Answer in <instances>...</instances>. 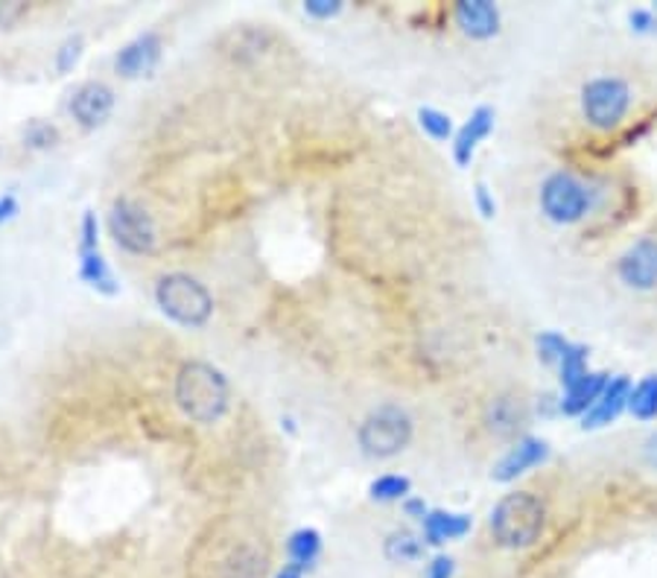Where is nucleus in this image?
<instances>
[{"label": "nucleus", "instance_id": "obj_1", "mask_svg": "<svg viewBox=\"0 0 657 578\" xmlns=\"http://www.w3.org/2000/svg\"><path fill=\"white\" fill-rule=\"evenodd\" d=\"M176 403L197 424H214L228 410V380L207 363H185L176 377Z\"/></svg>", "mask_w": 657, "mask_h": 578}, {"label": "nucleus", "instance_id": "obj_2", "mask_svg": "<svg viewBox=\"0 0 657 578\" xmlns=\"http://www.w3.org/2000/svg\"><path fill=\"white\" fill-rule=\"evenodd\" d=\"M491 535L506 550H526L544 535L546 508L532 491H511L491 508Z\"/></svg>", "mask_w": 657, "mask_h": 578}, {"label": "nucleus", "instance_id": "obj_3", "mask_svg": "<svg viewBox=\"0 0 657 578\" xmlns=\"http://www.w3.org/2000/svg\"><path fill=\"white\" fill-rule=\"evenodd\" d=\"M413 436V415L397 403H383V406L371 410L357 429L359 450L368 458H392L397 453H404Z\"/></svg>", "mask_w": 657, "mask_h": 578}, {"label": "nucleus", "instance_id": "obj_4", "mask_svg": "<svg viewBox=\"0 0 657 578\" xmlns=\"http://www.w3.org/2000/svg\"><path fill=\"white\" fill-rule=\"evenodd\" d=\"M538 202L541 214L553 225H579L593 211V190L570 169H555L544 178Z\"/></svg>", "mask_w": 657, "mask_h": 578}, {"label": "nucleus", "instance_id": "obj_5", "mask_svg": "<svg viewBox=\"0 0 657 578\" xmlns=\"http://www.w3.org/2000/svg\"><path fill=\"white\" fill-rule=\"evenodd\" d=\"M631 103H634L631 85L622 76H593L579 93L584 123L596 131H614L622 126L631 112Z\"/></svg>", "mask_w": 657, "mask_h": 578}, {"label": "nucleus", "instance_id": "obj_6", "mask_svg": "<svg viewBox=\"0 0 657 578\" xmlns=\"http://www.w3.org/2000/svg\"><path fill=\"white\" fill-rule=\"evenodd\" d=\"M155 301L176 325L202 327L214 313V299L197 278L185 272H169L155 287Z\"/></svg>", "mask_w": 657, "mask_h": 578}, {"label": "nucleus", "instance_id": "obj_7", "mask_svg": "<svg viewBox=\"0 0 657 578\" xmlns=\"http://www.w3.org/2000/svg\"><path fill=\"white\" fill-rule=\"evenodd\" d=\"M109 228H112L114 243L131 254L155 252V223L141 205H135L129 199L114 202L109 214Z\"/></svg>", "mask_w": 657, "mask_h": 578}, {"label": "nucleus", "instance_id": "obj_8", "mask_svg": "<svg viewBox=\"0 0 657 578\" xmlns=\"http://www.w3.org/2000/svg\"><path fill=\"white\" fill-rule=\"evenodd\" d=\"M482 420H485V429H489L494 439L517 441L523 439L526 427L532 424V410H529V403H526L520 394L503 392L494 394V398L485 403Z\"/></svg>", "mask_w": 657, "mask_h": 578}, {"label": "nucleus", "instance_id": "obj_9", "mask_svg": "<svg viewBox=\"0 0 657 578\" xmlns=\"http://www.w3.org/2000/svg\"><path fill=\"white\" fill-rule=\"evenodd\" d=\"M617 275L634 292H652L657 289V240L655 237H640L631 243L617 261Z\"/></svg>", "mask_w": 657, "mask_h": 578}, {"label": "nucleus", "instance_id": "obj_10", "mask_svg": "<svg viewBox=\"0 0 657 578\" xmlns=\"http://www.w3.org/2000/svg\"><path fill=\"white\" fill-rule=\"evenodd\" d=\"M553 456V448H549V441L538 439V436H523V439H517L511 448L503 453L494 470H491V479L494 482H515L517 476L529 474V470H535L546 462V458Z\"/></svg>", "mask_w": 657, "mask_h": 578}, {"label": "nucleus", "instance_id": "obj_11", "mask_svg": "<svg viewBox=\"0 0 657 578\" xmlns=\"http://www.w3.org/2000/svg\"><path fill=\"white\" fill-rule=\"evenodd\" d=\"M114 109V93L103 83H85L76 88L74 100H71V112L85 129H97L109 121Z\"/></svg>", "mask_w": 657, "mask_h": 578}, {"label": "nucleus", "instance_id": "obj_12", "mask_svg": "<svg viewBox=\"0 0 657 578\" xmlns=\"http://www.w3.org/2000/svg\"><path fill=\"white\" fill-rule=\"evenodd\" d=\"M494 123H497V112H494L491 105H479L477 112L462 123V129L453 135V159H456L459 167H470L473 152H477L479 143L494 131Z\"/></svg>", "mask_w": 657, "mask_h": 578}, {"label": "nucleus", "instance_id": "obj_13", "mask_svg": "<svg viewBox=\"0 0 657 578\" xmlns=\"http://www.w3.org/2000/svg\"><path fill=\"white\" fill-rule=\"evenodd\" d=\"M631 386H634V382H631L626 374H620V377H610V382L605 386V392H602L599 401L593 403V410L582 418V427L602 429L620 418L622 412H629Z\"/></svg>", "mask_w": 657, "mask_h": 578}, {"label": "nucleus", "instance_id": "obj_14", "mask_svg": "<svg viewBox=\"0 0 657 578\" xmlns=\"http://www.w3.org/2000/svg\"><path fill=\"white\" fill-rule=\"evenodd\" d=\"M453 18L459 24L465 36L485 41L500 33V10L489 0H462L453 10Z\"/></svg>", "mask_w": 657, "mask_h": 578}, {"label": "nucleus", "instance_id": "obj_15", "mask_svg": "<svg viewBox=\"0 0 657 578\" xmlns=\"http://www.w3.org/2000/svg\"><path fill=\"white\" fill-rule=\"evenodd\" d=\"M608 382L610 377L605 372H587L582 380L573 382L570 389H564L561 398H558V412L567 418H584L593 410V403L599 401Z\"/></svg>", "mask_w": 657, "mask_h": 578}, {"label": "nucleus", "instance_id": "obj_16", "mask_svg": "<svg viewBox=\"0 0 657 578\" xmlns=\"http://www.w3.org/2000/svg\"><path fill=\"white\" fill-rule=\"evenodd\" d=\"M161 56V38L155 33H143L135 41L123 47L117 59H114V67L117 74L126 76V79H135V76L150 74L152 65L159 62Z\"/></svg>", "mask_w": 657, "mask_h": 578}, {"label": "nucleus", "instance_id": "obj_17", "mask_svg": "<svg viewBox=\"0 0 657 578\" xmlns=\"http://www.w3.org/2000/svg\"><path fill=\"white\" fill-rule=\"evenodd\" d=\"M424 543H432V546H442V543L459 541L470 532V520L468 514H456V512H444V508H435L424 517Z\"/></svg>", "mask_w": 657, "mask_h": 578}, {"label": "nucleus", "instance_id": "obj_18", "mask_svg": "<svg viewBox=\"0 0 657 578\" xmlns=\"http://www.w3.org/2000/svg\"><path fill=\"white\" fill-rule=\"evenodd\" d=\"M79 278L91 289H97V292H103V296H117V289H121L112 266L105 263L100 249H94V252H79Z\"/></svg>", "mask_w": 657, "mask_h": 578}, {"label": "nucleus", "instance_id": "obj_19", "mask_svg": "<svg viewBox=\"0 0 657 578\" xmlns=\"http://www.w3.org/2000/svg\"><path fill=\"white\" fill-rule=\"evenodd\" d=\"M383 552L392 564H415V561L424 558V538L421 535L409 532V529H394V532L386 538Z\"/></svg>", "mask_w": 657, "mask_h": 578}, {"label": "nucleus", "instance_id": "obj_20", "mask_svg": "<svg viewBox=\"0 0 657 578\" xmlns=\"http://www.w3.org/2000/svg\"><path fill=\"white\" fill-rule=\"evenodd\" d=\"M629 412L637 420L657 418V374H648V377H643V380L631 386Z\"/></svg>", "mask_w": 657, "mask_h": 578}, {"label": "nucleus", "instance_id": "obj_21", "mask_svg": "<svg viewBox=\"0 0 657 578\" xmlns=\"http://www.w3.org/2000/svg\"><path fill=\"white\" fill-rule=\"evenodd\" d=\"M287 550H290V564L299 569L313 567L321 552V535L316 529H299L287 543Z\"/></svg>", "mask_w": 657, "mask_h": 578}, {"label": "nucleus", "instance_id": "obj_22", "mask_svg": "<svg viewBox=\"0 0 657 578\" xmlns=\"http://www.w3.org/2000/svg\"><path fill=\"white\" fill-rule=\"evenodd\" d=\"M413 491V482H409V476L401 474H383L377 476L375 482L368 486V494L377 503H404L406 497Z\"/></svg>", "mask_w": 657, "mask_h": 578}, {"label": "nucleus", "instance_id": "obj_23", "mask_svg": "<svg viewBox=\"0 0 657 578\" xmlns=\"http://www.w3.org/2000/svg\"><path fill=\"white\" fill-rule=\"evenodd\" d=\"M587 356H591V351H587L584 345H579V342H573V345L567 348V354H564V360L558 363V382H561V392L564 389H570L573 382H579L584 374L591 372V368H587Z\"/></svg>", "mask_w": 657, "mask_h": 578}, {"label": "nucleus", "instance_id": "obj_24", "mask_svg": "<svg viewBox=\"0 0 657 578\" xmlns=\"http://www.w3.org/2000/svg\"><path fill=\"white\" fill-rule=\"evenodd\" d=\"M570 345H573V342L564 334H558V330H544V334H538L535 339L538 360L544 365H549V368H558V363H561Z\"/></svg>", "mask_w": 657, "mask_h": 578}, {"label": "nucleus", "instance_id": "obj_25", "mask_svg": "<svg viewBox=\"0 0 657 578\" xmlns=\"http://www.w3.org/2000/svg\"><path fill=\"white\" fill-rule=\"evenodd\" d=\"M418 126H421L432 140H451L453 121L439 109H418Z\"/></svg>", "mask_w": 657, "mask_h": 578}, {"label": "nucleus", "instance_id": "obj_26", "mask_svg": "<svg viewBox=\"0 0 657 578\" xmlns=\"http://www.w3.org/2000/svg\"><path fill=\"white\" fill-rule=\"evenodd\" d=\"M24 140H27L29 150H50L59 143V129L45 121H33L24 131Z\"/></svg>", "mask_w": 657, "mask_h": 578}, {"label": "nucleus", "instance_id": "obj_27", "mask_svg": "<svg viewBox=\"0 0 657 578\" xmlns=\"http://www.w3.org/2000/svg\"><path fill=\"white\" fill-rule=\"evenodd\" d=\"M83 47H85V38L83 36H71L62 41V47L56 50V71L59 74H71L76 67V62H79V56H83Z\"/></svg>", "mask_w": 657, "mask_h": 578}, {"label": "nucleus", "instance_id": "obj_28", "mask_svg": "<svg viewBox=\"0 0 657 578\" xmlns=\"http://www.w3.org/2000/svg\"><path fill=\"white\" fill-rule=\"evenodd\" d=\"M94 249H100V223H97L94 211H85L79 252H94Z\"/></svg>", "mask_w": 657, "mask_h": 578}, {"label": "nucleus", "instance_id": "obj_29", "mask_svg": "<svg viewBox=\"0 0 657 578\" xmlns=\"http://www.w3.org/2000/svg\"><path fill=\"white\" fill-rule=\"evenodd\" d=\"M629 24L637 36H652V33H657V12L643 10V7H640V10H631Z\"/></svg>", "mask_w": 657, "mask_h": 578}, {"label": "nucleus", "instance_id": "obj_30", "mask_svg": "<svg viewBox=\"0 0 657 578\" xmlns=\"http://www.w3.org/2000/svg\"><path fill=\"white\" fill-rule=\"evenodd\" d=\"M473 202H477V211L482 214V219H494L497 216V199H494V193H491L485 181H479L473 187Z\"/></svg>", "mask_w": 657, "mask_h": 578}, {"label": "nucleus", "instance_id": "obj_31", "mask_svg": "<svg viewBox=\"0 0 657 578\" xmlns=\"http://www.w3.org/2000/svg\"><path fill=\"white\" fill-rule=\"evenodd\" d=\"M304 12L321 21L333 18V15L342 12V0H307V3H304Z\"/></svg>", "mask_w": 657, "mask_h": 578}, {"label": "nucleus", "instance_id": "obj_32", "mask_svg": "<svg viewBox=\"0 0 657 578\" xmlns=\"http://www.w3.org/2000/svg\"><path fill=\"white\" fill-rule=\"evenodd\" d=\"M29 12L27 3H21V0H12V3H0V27H15L24 15Z\"/></svg>", "mask_w": 657, "mask_h": 578}, {"label": "nucleus", "instance_id": "obj_33", "mask_svg": "<svg viewBox=\"0 0 657 578\" xmlns=\"http://www.w3.org/2000/svg\"><path fill=\"white\" fill-rule=\"evenodd\" d=\"M453 569H456V561H453L451 555H435V558L427 564L424 578H453Z\"/></svg>", "mask_w": 657, "mask_h": 578}, {"label": "nucleus", "instance_id": "obj_34", "mask_svg": "<svg viewBox=\"0 0 657 578\" xmlns=\"http://www.w3.org/2000/svg\"><path fill=\"white\" fill-rule=\"evenodd\" d=\"M404 512H406V517L424 520V517L430 514V508H427V503H424L421 497H406V500H404Z\"/></svg>", "mask_w": 657, "mask_h": 578}, {"label": "nucleus", "instance_id": "obj_35", "mask_svg": "<svg viewBox=\"0 0 657 578\" xmlns=\"http://www.w3.org/2000/svg\"><path fill=\"white\" fill-rule=\"evenodd\" d=\"M18 214V199L7 193V197H0V225L10 223L12 216Z\"/></svg>", "mask_w": 657, "mask_h": 578}, {"label": "nucleus", "instance_id": "obj_36", "mask_svg": "<svg viewBox=\"0 0 657 578\" xmlns=\"http://www.w3.org/2000/svg\"><path fill=\"white\" fill-rule=\"evenodd\" d=\"M643 458H646V465L652 467V470H657V429L643 441Z\"/></svg>", "mask_w": 657, "mask_h": 578}, {"label": "nucleus", "instance_id": "obj_37", "mask_svg": "<svg viewBox=\"0 0 657 578\" xmlns=\"http://www.w3.org/2000/svg\"><path fill=\"white\" fill-rule=\"evenodd\" d=\"M278 578H301V569L295 567V564H290V567H283L281 573H278Z\"/></svg>", "mask_w": 657, "mask_h": 578}]
</instances>
